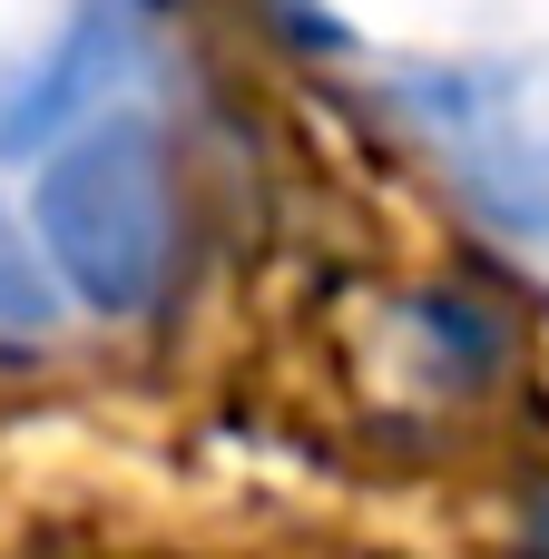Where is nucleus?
Instances as JSON below:
<instances>
[{
	"instance_id": "nucleus-1",
	"label": "nucleus",
	"mask_w": 549,
	"mask_h": 559,
	"mask_svg": "<svg viewBox=\"0 0 549 559\" xmlns=\"http://www.w3.org/2000/svg\"><path fill=\"white\" fill-rule=\"evenodd\" d=\"M177 255L167 157L138 118H88L39 167V265L88 314H147Z\"/></svg>"
},
{
	"instance_id": "nucleus-2",
	"label": "nucleus",
	"mask_w": 549,
	"mask_h": 559,
	"mask_svg": "<svg viewBox=\"0 0 549 559\" xmlns=\"http://www.w3.org/2000/svg\"><path fill=\"white\" fill-rule=\"evenodd\" d=\"M403 108L442 138V157L472 187V206L501 236L549 255V118L530 108V88L511 69H413Z\"/></svg>"
},
{
	"instance_id": "nucleus-3",
	"label": "nucleus",
	"mask_w": 549,
	"mask_h": 559,
	"mask_svg": "<svg viewBox=\"0 0 549 559\" xmlns=\"http://www.w3.org/2000/svg\"><path fill=\"white\" fill-rule=\"evenodd\" d=\"M138 69V39H128V0H79V20L0 88V157H49L69 128H88L118 79Z\"/></svg>"
},
{
	"instance_id": "nucleus-4",
	"label": "nucleus",
	"mask_w": 549,
	"mask_h": 559,
	"mask_svg": "<svg viewBox=\"0 0 549 559\" xmlns=\"http://www.w3.org/2000/svg\"><path fill=\"white\" fill-rule=\"evenodd\" d=\"M59 324V285H49V265L0 226V334H49Z\"/></svg>"
}]
</instances>
